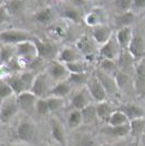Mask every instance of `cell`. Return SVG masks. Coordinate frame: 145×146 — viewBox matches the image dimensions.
Segmentation results:
<instances>
[{"instance_id": "1", "label": "cell", "mask_w": 145, "mask_h": 146, "mask_svg": "<svg viewBox=\"0 0 145 146\" xmlns=\"http://www.w3.org/2000/svg\"><path fill=\"white\" fill-rule=\"evenodd\" d=\"M75 48L78 49L81 56H83L85 61L88 63L94 61L98 57L99 45L92 37V35L85 34L78 38V40L75 42Z\"/></svg>"}, {"instance_id": "2", "label": "cell", "mask_w": 145, "mask_h": 146, "mask_svg": "<svg viewBox=\"0 0 145 146\" xmlns=\"http://www.w3.org/2000/svg\"><path fill=\"white\" fill-rule=\"evenodd\" d=\"M15 48H17V57L24 70L27 69L29 64L32 61L35 60L38 57L36 45L33 40H27V42L18 44Z\"/></svg>"}, {"instance_id": "3", "label": "cell", "mask_w": 145, "mask_h": 146, "mask_svg": "<svg viewBox=\"0 0 145 146\" xmlns=\"http://www.w3.org/2000/svg\"><path fill=\"white\" fill-rule=\"evenodd\" d=\"M34 36L30 32H26L23 30H18V29H10V30H5L0 34V40L1 44H7V45H18L23 42L27 40H33Z\"/></svg>"}, {"instance_id": "4", "label": "cell", "mask_w": 145, "mask_h": 146, "mask_svg": "<svg viewBox=\"0 0 145 146\" xmlns=\"http://www.w3.org/2000/svg\"><path fill=\"white\" fill-rule=\"evenodd\" d=\"M33 42L35 43L37 48V52H38V57L42 58L45 61H54L57 60L58 54L60 51V49L55 44L50 43V42H44L39 37L34 36Z\"/></svg>"}, {"instance_id": "5", "label": "cell", "mask_w": 145, "mask_h": 146, "mask_svg": "<svg viewBox=\"0 0 145 146\" xmlns=\"http://www.w3.org/2000/svg\"><path fill=\"white\" fill-rule=\"evenodd\" d=\"M50 81L51 80H50L47 72L38 73L35 78V81H34V84L32 86L31 92L34 95H36L38 98H47L49 92L53 87V86H50Z\"/></svg>"}, {"instance_id": "6", "label": "cell", "mask_w": 145, "mask_h": 146, "mask_svg": "<svg viewBox=\"0 0 145 146\" xmlns=\"http://www.w3.org/2000/svg\"><path fill=\"white\" fill-rule=\"evenodd\" d=\"M121 52V48L119 44L117 42L116 34L111 36L107 43L99 46L98 50V59H109V60H116L118 59V57Z\"/></svg>"}, {"instance_id": "7", "label": "cell", "mask_w": 145, "mask_h": 146, "mask_svg": "<svg viewBox=\"0 0 145 146\" xmlns=\"http://www.w3.org/2000/svg\"><path fill=\"white\" fill-rule=\"evenodd\" d=\"M20 110L18 104L17 96L15 97L8 98L6 100L1 102V107H0V121L2 124H6L13 119L15 115Z\"/></svg>"}, {"instance_id": "8", "label": "cell", "mask_w": 145, "mask_h": 146, "mask_svg": "<svg viewBox=\"0 0 145 146\" xmlns=\"http://www.w3.org/2000/svg\"><path fill=\"white\" fill-rule=\"evenodd\" d=\"M86 88L88 90L90 94H91L92 98L96 102V103H102V102H106L108 99V95L105 91L104 86L102 83L99 82V80L96 78V75L94 73H92L90 80L87 82Z\"/></svg>"}, {"instance_id": "9", "label": "cell", "mask_w": 145, "mask_h": 146, "mask_svg": "<svg viewBox=\"0 0 145 146\" xmlns=\"http://www.w3.org/2000/svg\"><path fill=\"white\" fill-rule=\"evenodd\" d=\"M94 74L96 75V78L99 80V82L102 83V85L104 86L105 91L107 93L108 97H116L119 95V88H118V85H117V82H116V79L111 75H108L105 72H103L102 70H99L97 68L96 70H94Z\"/></svg>"}, {"instance_id": "10", "label": "cell", "mask_w": 145, "mask_h": 146, "mask_svg": "<svg viewBox=\"0 0 145 146\" xmlns=\"http://www.w3.org/2000/svg\"><path fill=\"white\" fill-rule=\"evenodd\" d=\"M47 73H48L50 80H51V81H55L56 83L66 81V80H68L69 76H70V72H69V70L67 69L66 64L58 60H54L49 62Z\"/></svg>"}, {"instance_id": "11", "label": "cell", "mask_w": 145, "mask_h": 146, "mask_svg": "<svg viewBox=\"0 0 145 146\" xmlns=\"http://www.w3.org/2000/svg\"><path fill=\"white\" fill-rule=\"evenodd\" d=\"M35 133H36V127L31 120L25 118L20 121L17 128V135L19 140L25 143H30L34 140Z\"/></svg>"}, {"instance_id": "12", "label": "cell", "mask_w": 145, "mask_h": 146, "mask_svg": "<svg viewBox=\"0 0 145 146\" xmlns=\"http://www.w3.org/2000/svg\"><path fill=\"white\" fill-rule=\"evenodd\" d=\"M134 92L142 97H145V59L139 61L134 69Z\"/></svg>"}, {"instance_id": "13", "label": "cell", "mask_w": 145, "mask_h": 146, "mask_svg": "<svg viewBox=\"0 0 145 146\" xmlns=\"http://www.w3.org/2000/svg\"><path fill=\"white\" fill-rule=\"evenodd\" d=\"M129 54L132 56L135 61H141L145 59V42L143 36L139 33H134L130 46L128 48Z\"/></svg>"}, {"instance_id": "14", "label": "cell", "mask_w": 145, "mask_h": 146, "mask_svg": "<svg viewBox=\"0 0 145 146\" xmlns=\"http://www.w3.org/2000/svg\"><path fill=\"white\" fill-rule=\"evenodd\" d=\"M92 99L93 98H92L91 94L85 86V87L78 90L75 94H73V96L71 97V106L73 107V109L75 110H83L87 106L91 105Z\"/></svg>"}, {"instance_id": "15", "label": "cell", "mask_w": 145, "mask_h": 146, "mask_svg": "<svg viewBox=\"0 0 145 146\" xmlns=\"http://www.w3.org/2000/svg\"><path fill=\"white\" fill-rule=\"evenodd\" d=\"M20 110H23L26 113H32L36 109V103L38 97L32 92H24L17 96Z\"/></svg>"}, {"instance_id": "16", "label": "cell", "mask_w": 145, "mask_h": 146, "mask_svg": "<svg viewBox=\"0 0 145 146\" xmlns=\"http://www.w3.org/2000/svg\"><path fill=\"white\" fill-rule=\"evenodd\" d=\"M106 10H104L103 8H94L92 9L90 12L87 13L84 17L83 21L85 22V24L90 27H95L97 25H102V24H106Z\"/></svg>"}, {"instance_id": "17", "label": "cell", "mask_w": 145, "mask_h": 146, "mask_svg": "<svg viewBox=\"0 0 145 146\" xmlns=\"http://www.w3.org/2000/svg\"><path fill=\"white\" fill-rule=\"evenodd\" d=\"M91 35L96 40V43L99 46H102L105 43H107L109 39L111 38V36L114 35V33H112L111 29L107 24H102L93 27L91 32Z\"/></svg>"}, {"instance_id": "18", "label": "cell", "mask_w": 145, "mask_h": 146, "mask_svg": "<svg viewBox=\"0 0 145 146\" xmlns=\"http://www.w3.org/2000/svg\"><path fill=\"white\" fill-rule=\"evenodd\" d=\"M136 61L133 59V57L128 50H121L120 55L117 59V63H118V67L119 70L122 72H126L128 74H130L131 71H133L134 73V69H135V63Z\"/></svg>"}, {"instance_id": "19", "label": "cell", "mask_w": 145, "mask_h": 146, "mask_svg": "<svg viewBox=\"0 0 145 146\" xmlns=\"http://www.w3.org/2000/svg\"><path fill=\"white\" fill-rule=\"evenodd\" d=\"M50 131H51V135L55 139L57 143H59L62 146H67V135L66 130L63 128L62 123L59 120L53 118L50 120Z\"/></svg>"}, {"instance_id": "20", "label": "cell", "mask_w": 145, "mask_h": 146, "mask_svg": "<svg viewBox=\"0 0 145 146\" xmlns=\"http://www.w3.org/2000/svg\"><path fill=\"white\" fill-rule=\"evenodd\" d=\"M55 18V10L51 7H45L33 14L34 21L42 25H48L51 24Z\"/></svg>"}, {"instance_id": "21", "label": "cell", "mask_w": 145, "mask_h": 146, "mask_svg": "<svg viewBox=\"0 0 145 146\" xmlns=\"http://www.w3.org/2000/svg\"><path fill=\"white\" fill-rule=\"evenodd\" d=\"M133 30L131 26H127V27H121L117 31L116 33V38L117 42L120 46L121 50H128L130 43L132 40L133 37Z\"/></svg>"}, {"instance_id": "22", "label": "cell", "mask_w": 145, "mask_h": 146, "mask_svg": "<svg viewBox=\"0 0 145 146\" xmlns=\"http://www.w3.org/2000/svg\"><path fill=\"white\" fill-rule=\"evenodd\" d=\"M57 60L67 64V63H71V62L82 60V59H81V54L75 47L74 48L73 47H65V48L60 49L58 57H57Z\"/></svg>"}, {"instance_id": "23", "label": "cell", "mask_w": 145, "mask_h": 146, "mask_svg": "<svg viewBox=\"0 0 145 146\" xmlns=\"http://www.w3.org/2000/svg\"><path fill=\"white\" fill-rule=\"evenodd\" d=\"M96 111H97V118L100 122H105L108 124V121L110 117L112 116V113L115 112V110L112 108L111 104L109 102H102V103H97L96 105Z\"/></svg>"}, {"instance_id": "24", "label": "cell", "mask_w": 145, "mask_h": 146, "mask_svg": "<svg viewBox=\"0 0 145 146\" xmlns=\"http://www.w3.org/2000/svg\"><path fill=\"white\" fill-rule=\"evenodd\" d=\"M120 110L128 117L130 121L136 120L140 118H144V110L142 109L140 106L135 104H126L121 106Z\"/></svg>"}, {"instance_id": "25", "label": "cell", "mask_w": 145, "mask_h": 146, "mask_svg": "<svg viewBox=\"0 0 145 146\" xmlns=\"http://www.w3.org/2000/svg\"><path fill=\"white\" fill-rule=\"evenodd\" d=\"M71 88H72V86L70 85L68 80L62 81V82H58L51 87V90L48 94V97L49 96H55V97L65 98L70 94Z\"/></svg>"}, {"instance_id": "26", "label": "cell", "mask_w": 145, "mask_h": 146, "mask_svg": "<svg viewBox=\"0 0 145 146\" xmlns=\"http://www.w3.org/2000/svg\"><path fill=\"white\" fill-rule=\"evenodd\" d=\"M3 80H6L7 82L9 83V85L12 87L13 92H14V95L19 96L20 94L27 92L25 88L24 84L22 82V80L20 78V73H14V74H10L8 75L7 78H5Z\"/></svg>"}, {"instance_id": "27", "label": "cell", "mask_w": 145, "mask_h": 146, "mask_svg": "<svg viewBox=\"0 0 145 146\" xmlns=\"http://www.w3.org/2000/svg\"><path fill=\"white\" fill-rule=\"evenodd\" d=\"M115 79L116 82H117V85H118V88H119L120 92H129V90L131 88V86L134 88L133 80H131L130 74H128L126 72H122V71H119L116 74Z\"/></svg>"}, {"instance_id": "28", "label": "cell", "mask_w": 145, "mask_h": 146, "mask_svg": "<svg viewBox=\"0 0 145 146\" xmlns=\"http://www.w3.org/2000/svg\"><path fill=\"white\" fill-rule=\"evenodd\" d=\"M98 69L114 78L116 76V74L120 71L117 61L109 60V59H99L98 60Z\"/></svg>"}, {"instance_id": "29", "label": "cell", "mask_w": 145, "mask_h": 146, "mask_svg": "<svg viewBox=\"0 0 145 146\" xmlns=\"http://www.w3.org/2000/svg\"><path fill=\"white\" fill-rule=\"evenodd\" d=\"M131 128V136L138 141L141 137L143 139L145 135V118H140L136 120L130 121Z\"/></svg>"}, {"instance_id": "30", "label": "cell", "mask_w": 145, "mask_h": 146, "mask_svg": "<svg viewBox=\"0 0 145 146\" xmlns=\"http://www.w3.org/2000/svg\"><path fill=\"white\" fill-rule=\"evenodd\" d=\"M14 57H17L15 45L1 44V51H0V62H1V66L7 64L9 61L12 60Z\"/></svg>"}, {"instance_id": "31", "label": "cell", "mask_w": 145, "mask_h": 146, "mask_svg": "<svg viewBox=\"0 0 145 146\" xmlns=\"http://www.w3.org/2000/svg\"><path fill=\"white\" fill-rule=\"evenodd\" d=\"M104 132L109 136H115V137H126L131 134V128L130 123L121 127H108L104 130Z\"/></svg>"}, {"instance_id": "32", "label": "cell", "mask_w": 145, "mask_h": 146, "mask_svg": "<svg viewBox=\"0 0 145 146\" xmlns=\"http://www.w3.org/2000/svg\"><path fill=\"white\" fill-rule=\"evenodd\" d=\"M67 69L70 74H80V73H88L90 71V63L85 60L74 61L71 63H67Z\"/></svg>"}, {"instance_id": "33", "label": "cell", "mask_w": 145, "mask_h": 146, "mask_svg": "<svg viewBox=\"0 0 145 146\" xmlns=\"http://www.w3.org/2000/svg\"><path fill=\"white\" fill-rule=\"evenodd\" d=\"M135 20V14L133 11H128V12L119 13L117 14L115 18V23L117 26L121 27H127V26H131L133 22Z\"/></svg>"}, {"instance_id": "34", "label": "cell", "mask_w": 145, "mask_h": 146, "mask_svg": "<svg viewBox=\"0 0 145 146\" xmlns=\"http://www.w3.org/2000/svg\"><path fill=\"white\" fill-rule=\"evenodd\" d=\"M90 76L91 74L90 73H80V74H70L69 76V83L71 86H74V87H79V88H82V87H85L87 85V82L90 80Z\"/></svg>"}, {"instance_id": "35", "label": "cell", "mask_w": 145, "mask_h": 146, "mask_svg": "<svg viewBox=\"0 0 145 146\" xmlns=\"http://www.w3.org/2000/svg\"><path fill=\"white\" fill-rule=\"evenodd\" d=\"M24 1L25 0H6V2H3L2 6H5L6 10L10 15H13L23 11Z\"/></svg>"}, {"instance_id": "36", "label": "cell", "mask_w": 145, "mask_h": 146, "mask_svg": "<svg viewBox=\"0 0 145 146\" xmlns=\"http://www.w3.org/2000/svg\"><path fill=\"white\" fill-rule=\"evenodd\" d=\"M129 123H130V120L128 119V117L121 110H117L110 117L108 125L109 127H121V125H126Z\"/></svg>"}, {"instance_id": "37", "label": "cell", "mask_w": 145, "mask_h": 146, "mask_svg": "<svg viewBox=\"0 0 145 146\" xmlns=\"http://www.w3.org/2000/svg\"><path fill=\"white\" fill-rule=\"evenodd\" d=\"M62 17L68 20V21H71L73 23H80L81 20H82V14L76 8H73V7H69L62 10Z\"/></svg>"}, {"instance_id": "38", "label": "cell", "mask_w": 145, "mask_h": 146, "mask_svg": "<svg viewBox=\"0 0 145 146\" xmlns=\"http://www.w3.org/2000/svg\"><path fill=\"white\" fill-rule=\"evenodd\" d=\"M82 111V116H83V121L87 124H91V123H94L98 120L97 118V111H96V106H93V105H90L87 106L86 108H84Z\"/></svg>"}, {"instance_id": "39", "label": "cell", "mask_w": 145, "mask_h": 146, "mask_svg": "<svg viewBox=\"0 0 145 146\" xmlns=\"http://www.w3.org/2000/svg\"><path fill=\"white\" fill-rule=\"evenodd\" d=\"M83 116L81 110H73L68 116V125L70 129H75L83 123Z\"/></svg>"}, {"instance_id": "40", "label": "cell", "mask_w": 145, "mask_h": 146, "mask_svg": "<svg viewBox=\"0 0 145 146\" xmlns=\"http://www.w3.org/2000/svg\"><path fill=\"white\" fill-rule=\"evenodd\" d=\"M0 96H1V102L6 100L8 98H11L14 96V92L12 87L9 85V83L6 80L1 79V85H0Z\"/></svg>"}, {"instance_id": "41", "label": "cell", "mask_w": 145, "mask_h": 146, "mask_svg": "<svg viewBox=\"0 0 145 146\" xmlns=\"http://www.w3.org/2000/svg\"><path fill=\"white\" fill-rule=\"evenodd\" d=\"M112 2L119 13L128 12V11L133 10L132 0H112Z\"/></svg>"}, {"instance_id": "42", "label": "cell", "mask_w": 145, "mask_h": 146, "mask_svg": "<svg viewBox=\"0 0 145 146\" xmlns=\"http://www.w3.org/2000/svg\"><path fill=\"white\" fill-rule=\"evenodd\" d=\"M35 111L42 117H45L48 115L49 112H50V109H49L47 98H38V100H37L36 103V109H35Z\"/></svg>"}, {"instance_id": "43", "label": "cell", "mask_w": 145, "mask_h": 146, "mask_svg": "<svg viewBox=\"0 0 145 146\" xmlns=\"http://www.w3.org/2000/svg\"><path fill=\"white\" fill-rule=\"evenodd\" d=\"M47 102H48L50 112H53V111H58V110L61 109V108L63 107V105H65L63 98L55 97V96H49V97H47Z\"/></svg>"}, {"instance_id": "44", "label": "cell", "mask_w": 145, "mask_h": 146, "mask_svg": "<svg viewBox=\"0 0 145 146\" xmlns=\"http://www.w3.org/2000/svg\"><path fill=\"white\" fill-rule=\"evenodd\" d=\"M79 146H100L92 135L90 134H82L80 135Z\"/></svg>"}, {"instance_id": "45", "label": "cell", "mask_w": 145, "mask_h": 146, "mask_svg": "<svg viewBox=\"0 0 145 146\" xmlns=\"http://www.w3.org/2000/svg\"><path fill=\"white\" fill-rule=\"evenodd\" d=\"M50 33H51V35H54L55 37L63 38L67 34V30L63 26H61V25H55L54 27L50 30Z\"/></svg>"}, {"instance_id": "46", "label": "cell", "mask_w": 145, "mask_h": 146, "mask_svg": "<svg viewBox=\"0 0 145 146\" xmlns=\"http://www.w3.org/2000/svg\"><path fill=\"white\" fill-rule=\"evenodd\" d=\"M9 19H10V14H9V13H8V11L6 10L5 6H2V5H1V15H0V20H1V23L3 24L5 22L9 21Z\"/></svg>"}, {"instance_id": "47", "label": "cell", "mask_w": 145, "mask_h": 146, "mask_svg": "<svg viewBox=\"0 0 145 146\" xmlns=\"http://www.w3.org/2000/svg\"><path fill=\"white\" fill-rule=\"evenodd\" d=\"M132 5H133V9H136V10L144 9L145 0H132Z\"/></svg>"}, {"instance_id": "48", "label": "cell", "mask_w": 145, "mask_h": 146, "mask_svg": "<svg viewBox=\"0 0 145 146\" xmlns=\"http://www.w3.org/2000/svg\"><path fill=\"white\" fill-rule=\"evenodd\" d=\"M111 146H132V144L130 142H127V141H120V142H117L115 144H112Z\"/></svg>"}, {"instance_id": "49", "label": "cell", "mask_w": 145, "mask_h": 146, "mask_svg": "<svg viewBox=\"0 0 145 146\" xmlns=\"http://www.w3.org/2000/svg\"><path fill=\"white\" fill-rule=\"evenodd\" d=\"M142 143H143V146H145V135L143 136V139H142Z\"/></svg>"}, {"instance_id": "50", "label": "cell", "mask_w": 145, "mask_h": 146, "mask_svg": "<svg viewBox=\"0 0 145 146\" xmlns=\"http://www.w3.org/2000/svg\"><path fill=\"white\" fill-rule=\"evenodd\" d=\"M10 146H20V145H10Z\"/></svg>"}, {"instance_id": "51", "label": "cell", "mask_w": 145, "mask_h": 146, "mask_svg": "<svg viewBox=\"0 0 145 146\" xmlns=\"http://www.w3.org/2000/svg\"><path fill=\"white\" fill-rule=\"evenodd\" d=\"M48 146H50V145H48Z\"/></svg>"}]
</instances>
